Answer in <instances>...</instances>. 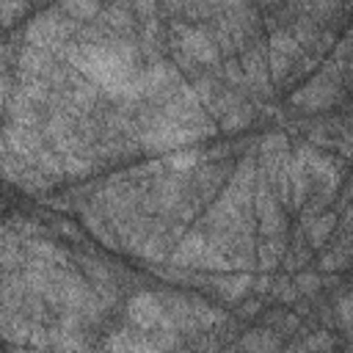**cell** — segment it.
Masks as SVG:
<instances>
[{
  "mask_svg": "<svg viewBox=\"0 0 353 353\" xmlns=\"http://www.w3.org/2000/svg\"><path fill=\"white\" fill-rule=\"evenodd\" d=\"M342 94H345L342 69L328 61L320 74H314L303 88H298V91L290 97V102H292L295 108H303V110H323V108L336 105V102L342 99Z\"/></svg>",
  "mask_w": 353,
  "mask_h": 353,
  "instance_id": "obj_1",
  "label": "cell"
},
{
  "mask_svg": "<svg viewBox=\"0 0 353 353\" xmlns=\"http://www.w3.org/2000/svg\"><path fill=\"white\" fill-rule=\"evenodd\" d=\"M287 149H290V141L281 132H270L259 143V154H279V152H287Z\"/></svg>",
  "mask_w": 353,
  "mask_h": 353,
  "instance_id": "obj_19",
  "label": "cell"
},
{
  "mask_svg": "<svg viewBox=\"0 0 353 353\" xmlns=\"http://www.w3.org/2000/svg\"><path fill=\"white\" fill-rule=\"evenodd\" d=\"M254 290V276L251 273H234V276H221L215 279V292L223 301H243Z\"/></svg>",
  "mask_w": 353,
  "mask_h": 353,
  "instance_id": "obj_8",
  "label": "cell"
},
{
  "mask_svg": "<svg viewBox=\"0 0 353 353\" xmlns=\"http://www.w3.org/2000/svg\"><path fill=\"white\" fill-rule=\"evenodd\" d=\"M0 6H3V25L8 28V25L14 22V17L25 11L28 0H0Z\"/></svg>",
  "mask_w": 353,
  "mask_h": 353,
  "instance_id": "obj_21",
  "label": "cell"
},
{
  "mask_svg": "<svg viewBox=\"0 0 353 353\" xmlns=\"http://www.w3.org/2000/svg\"><path fill=\"white\" fill-rule=\"evenodd\" d=\"M171 44L185 63L193 66H215L221 63V47L207 30L193 25H171Z\"/></svg>",
  "mask_w": 353,
  "mask_h": 353,
  "instance_id": "obj_2",
  "label": "cell"
},
{
  "mask_svg": "<svg viewBox=\"0 0 353 353\" xmlns=\"http://www.w3.org/2000/svg\"><path fill=\"white\" fill-rule=\"evenodd\" d=\"M292 347H298V350H314V347H334V339L331 336H325L323 331H317V336H309V339H303V342H295Z\"/></svg>",
  "mask_w": 353,
  "mask_h": 353,
  "instance_id": "obj_22",
  "label": "cell"
},
{
  "mask_svg": "<svg viewBox=\"0 0 353 353\" xmlns=\"http://www.w3.org/2000/svg\"><path fill=\"white\" fill-rule=\"evenodd\" d=\"M350 259H353V245L339 240V243L331 245V251H325L320 256V268L323 270H342V268H347Z\"/></svg>",
  "mask_w": 353,
  "mask_h": 353,
  "instance_id": "obj_13",
  "label": "cell"
},
{
  "mask_svg": "<svg viewBox=\"0 0 353 353\" xmlns=\"http://www.w3.org/2000/svg\"><path fill=\"white\" fill-rule=\"evenodd\" d=\"M256 312H259V309H256V301H251V303L243 306V317H256Z\"/></svg>",
  "mask_w": 353,
  "mask_h": 353,
  "instance_id": "obj_24",
  "label": "cell"
},
{
  "mask_svg": "<svg viewBox=\"0 0 353 353\" xmlns=\"http://www.w3.org/2000/svg\"><path fill=\"white\" fill-rule=\"evenodd\" d=\"M312 3H314V0H290V6H292L295 11H303V14H309Z\"/></svg>",
  "mask_w": 353,
  "mask_h": 353,
  "instance_id": "obj_23",
  "label": "cell"
},
{
  "mask_svg": "<svg viewBox=\"0 0 353 353\" xmlns=\"http://www.w3.org/2000/svg\"><path fill=\"white\" fill-rule=\"evenodd\" d=\"M127 320L132 328H141V331H174V334H179L168 317L163 295H154V292H138L127 306Z\"/></svg>",
  "mask_w": 353,
  "mask_h": 353,
  "instance_id": "obj_4",
  "label": "cell"
},
{
  "mask_svg": "<svg viewBox=\"0 0 353 353\" xmlns=\"http://www.w3.org/2000/svg\"><path fill=\"white\" fill-rule=\"evenodd\" d=\"M290 33L295 36V41H298L301 47H314L323 30H320V25H317V19H312V17L306 14V17H301L298 22H292V28H290Z\"/></svg>",
  "mask_w": 353,
  "mask_h": 353,
  "instance_id": "obj_14",
  "label": "cell"
},
{
  "mask_svg": "<svg viewBox=\"0 0 353 353\" xmlns=\"http://www.w3.org/2000/svg\"><path fill=\"white\" fill-rule=\"evenodd\" d=\"M336 212H320V215H314L312 221H303V232H306V237H309V245L312 248H320V245H325V240L331 237V232L336 229Z\"/></svg>",
  "mask_w": 353,
  "mask_h": 353,
  "instance_id": "obj_9",
  "label": "cell"
},
{
  "mask_svg": "<svg viewBox=\"0 0 353 353\" xmlns=\"http://www.w3.org/2000/svg\"><path fill=\"white\" fill-rule=\"evenodd\" d=\"M292 281H295L301 295H317L320 292V276H314V273H298Z\"/></svg>",
  "mask_w": 353,
  "mask_h": 353,
  "instance_id": "obj_20",
  "label": "cell"
},
{
  "mask_svg": "<svg viewBox=\"0 0 353 353\" xmlns=\"http://www.w3.org/2000/svg\"><path fill=\"white\" fill-rule=\"evenodd\" d=\"M240 63H243V74H245V85L256 94V97H270L273 94V88H270V69H268V58H265V52L259 50V47H254V44H248V47H243V58H240Z\"/></svg>",
  "mask_w": 353,
  "mask_h": 353,
  "instance_id": "obj_6",
  "label": "cell"
},
{
  "mask_svg": "<svg viewBox=\"0 0 353 353\" xmlns=\"http://www.w3.org/2000/svg\"><path fill=\"white\" fill-rule=\"evenodd\" d=\"M301 292H298V287H295V281H290V279H273V284H270V298H276L279 303H290V301H295Z\"/></svg>",
  "mask_w": 353,
  "mask_h": 353,
  "instance_id": "obj_17",
  "label": "cell"
},
{
  "mask_svg": "<svg viewBox=\"0 0 353 353\" xmlns=\"http://www.w3.org/2000/svg\"><path fill=\"white\" fill-rule=\"evenodd\" d=\"M207 232L201 229V232H188V234H182L179 240H176V245H174V251H171V262L174 265H179V268H201V259H204V254H207Z\"/></svg>",
  "mask_w": 353,
  "mask_h": 353,
  "instance_id": "obj_7",
  "label": "cell"
},
{
  "mask_svg": "<svg viewBox=\"0 0 353 353\" xmlns=\"http://www.w3.org/2000/svg\"><path fill=\"white\" fill-rule=\"evenodd\" d=\"M334 309H336V323H339V328L345 331V336H347L350 345H353V292L339 295L336 303H334Z\"/></svg>",
  "mask_w": 353,
  "mask_h": 353,
  "instance_id": "obj_15",
  "label": "cell"
},
{
  "mask_svg": "<svg viewBox=\"0 0 353 353\" xmlns=\"http://www.w3.org/2000/svg\"><path fill=\"white\" fill-rule=\"evenodd\" d=\"M61 11L74 22H91L102 14L99 0H61Z\"/></svg>",
  "mask_w": 353,
  "mask_h": 353,
  "instance_id": "obj_11",
  "label": "cell"
},
{
  "mask_svg": "<svg viewBox=\"0 0 353 353\" xmlns=\"http://www.w3.org/2000/svg\"><path fill=\"white\" fill-rule=\"evenodd\" d=\"M251 121H254V108L240 99L234 108H229V110L218 119V130H240V127H248Z\"/></svg>",
  "mask_w": 353,
  "mask_h": 353,
  "instance_id": "obj_12",
  "label": "cell"
},
{
  "mask_svg": "<svg viewBox=\"0 0 353 353\" xmlns=\"http://www.w3.org/2000/svg\"><path fill=\"white\" fill-rule=\"evenodd\" d=\"M284 204L276 199L273 188L262 174H256V188H254V218L259 237H284L287 234V221H284Z\"/></svg>",
  "mask_w": 353,
  "mask_h": 353,
  "instance_id": "obj_3",
  "label": "cell"
},
{
  "mask_svg": "<svg viewBox=\"0 0 353 353\" xmlns=\"http://www.w3.org/2000/svg\"><path fill=\"white\" fill-rule=\"evenodd\" d=\"M221 72H223V80H226L229 88H248V85H245V74H243V63H240V61H226Z\"/></svg>",
  "mask_w": 353,
  "mask_h": 353,
  "instance_id": "obj_18",
  "label": "cell"
},
{
  "mask_svg": "<svg viewBox=\"0 0 353 353\" xmlns=\"http://www.w3.org/2000/svg\"><path fill=\"white\" fill-rule=\"evenodd\" d=\"M287 254V243L284 237H259L256 243V262L262 270H273Z\"/></svg>",
  "mask_w": 353,
  "mask_h": 353,
  "instance_id": "obj_10",
  "label": "cell"
},
{
  "mask_svg": "<svg viewBox=\"0 0 353 353\" xmlns=\"http://www.w3.org/2000/svg\"><path fill=\"white\" fill-rule=\"evenodd\" d=\"M281 342L276 339V331H251L248 336H243L240 342H237V347H245V350H273V347H279Z\"/></svg>",
  "mask_w": 353,
  "mask_h": 353,
  "instance_id": "obj_16",
  "label": "cell"
},
{
  "mask_svg": "<svg viewBox=\"0 0 353 353\" xmlns=\"http://www.w3.org/2000/svg\"><path fill=\"white\" fill-rule=\"evenodd\" d=\"M303 47L295 41V36L290 30H273L270 41H268V69H270V80L276 85H281L290 77V69L301 61Z\"/></svg>",
  "mask_w": 353,
  "mask_h": 353,
  "instance_id": "obj_5",
  "label": "cell"
}]
</instances>
